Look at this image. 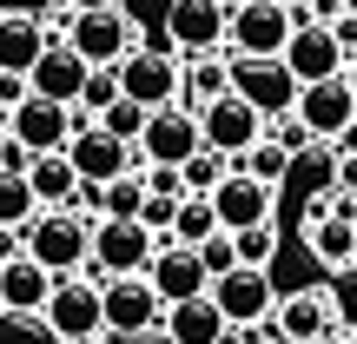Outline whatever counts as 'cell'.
<instances>
[{"label":"cell","mask_w":357,"mask_h":344,"mask_svg":"<svg viewBox=\"0 0 357 344\" xmlns=\"http://www.w3.org/2000/svg\"><path fill=\"white\" fill-rule=\"evenodd\" d=\"M20 239H26V252H33L53 278H60V271H86V258H93V218H79L73 205H40V212L20 225Z\"/></svg>","instance_id":"1"},{"label":"cell","mask_w":357,"mask_h":344,"mask_svg":"<svg viewBox=\"0 0 357 344\" xmlns=\"http://www.w3.org/2000/svg\"><path fill=\"white\" fill-rule=\"evenodd\" d=\"M40 318L53 324V338H100L106 331V305H100V271H60L53 278V292H47V311Z\"/></svg>","instance_id":"2"},{"label":"cell","mask_w":357,"mask_h":344,"mask_svg":"<svg viewBox=\"0 0 357 344\" xmlns=\"http://www.w3.org/2000/svg\"><path fill=\"white\" fill-rule=\"evenodd\" d=\"M100 305H106V331L113 338H153L166 318V298L153 292L146 271H113L100 278Z\"/></svg>","instance_id":"3"},{"label":"cell","mask_w":357,"mask_h":344,"mask_svg":"<svg viewBox=\"0 0 357 344\" xmlns=\"http://www.w3.org/2000/svg\"><path fill=\"white\" fill-rule=\"evenodd\" d=\"M205 292H212V305L225 311L231 331H252V324H265V318H271V305H278L271 265H231V271H218Z\"/></svg>","instance_id":"4"},{"label":"cell","mask_w":357,"mask_h":344,"mask_svg":"<svg viewBox=\"0 0 357 344\" xmlns=\"http://www.w3.org/2000/svg\"><path fill=\"white\" fill-rule=\"evenodd\" d=\"M231 93H245L265 119H278L298 106V73L284 66V53H231Z\"/></svg>","instance_id":"5"},{"label":"cell","mask_w":357,"mask_h":344,"mask_svg":"<svg viewBox=\"0 0 357 344\" xmlns=\"http://www.w3.org/2000/svg\"><path fill=\"white\" fill-rule=\"evenodd\" d=\"M79 106H66V100H47V93H26L20 106H7V119L0 126L13 133V140L26 146V153H60L66 140H73V126H79Z\"/></svg>","instance_id":"6"},{"label":"cell","mask_w":357,"mask_h":344,"mask_svg":"<svg viewBox=\"0 0 357 344\" xmlns=\"http://www.w3.org/2000/svg\"><path fill=\"white\" fill-rule=\"evenodd\" d=\"M60 40H66V47H73L86 66H119L132 47H139V33H132V20H126L119 7H93V13H73Z\"/></svg>","instance_id":"7"},{"label":"cell","mask_w":357,"mask_h":344,"mask_svg":"<svg viewBox=\"0 0 357 344\" xmlns=\"http://www.w3.org/2000/svg\"><path fill=\"white\" fill-rule=\"evenodd\" d=\"M199 146H205L199 113L172 100V106H153V113H146V133H139V146H132V153H139V166H185Z\"/></svg>","instance_id":"8"},{"label":"cell","mask_w":357,"mask_h":344,"mask_svg":"<svg viewBox=\"0 0 357 344\" xmlns=\"http://www.w3.org/2000/svg\"><path fill=\"white\" fill-rule=\"evenodd\" d=\"M291 113L305 119L311 140H344V133H357V93H351L344 73H331V80H305Z\"/></svg>","instance_id":"9"},{"label":"cell","mask_w":357,"mask_h":344,"mask_svg":"<svg viewBox=\"0 0 357 344\" xmlns=\"http://www.w3.org/2000/svg\"><path fill=\"white\" fill-rule=\"evenodd\" d=\"M153 252H159V232H146V218H100L86 265L100 271V278H113V271H146Z\"/></svg>","instance_id":"10"},{"label":"cell","mask_w":357,"mask_h":344,"mask_svg":"<svg viewBox=\"0 0 357 344\" xmlns=\"http://www.w3.org/2000/svg\"><path fill=\"white\" fill-rule=\"evenodd\" d=\"M298 13L284 0H231V27H225V47L231 53H284Z\"/></svg>","instance_id":"11"},{"label":"cell","mask_w":357,"mask_h":344,"mask_svg":"<svg viewBox=\"0 0 357 344\" xmlns=\"http://www.w3.org/2000/svg\"><path fill=\"white\" fill-rule=\"evenodd\" d=\"M225 27H231V0H172L166 7V40H172L178 60L218 53L225 47Z\"/></svg>","instance_id":"12"},{"label":"cell","mask_w":357,"mask_h":344,"mask_svg":"<svg viewBox=\"0 0 357 344\" xmlns=\"http://www.w3.org/2000/svg\"><path fill=\"white\" fill-rule=\"evenodd\" d=\"M199 133H205V146H212V153L238 159L245 146L265 133V113H258L245 93H231V87H225L218 100H205V106H199Z\"/></svg>","instance_id":"13"},{"label":"cell","mask_w":357,"mask_h":344,"mask_svg":"<svg viewBox=\"0 0 357 344\" xmlns=\"http://www.w3.org/2000/svg\"><path fill=\"white\" fill-rule=\"evenodd\" d=\"M66 159H73V172H79V179H93V186H106V179H119V172L139 166L132 140L106 133L100 119H79V126H73V140H66Z\"/></svg>","instance_id":"14"},{"label":"cell","mask_w":357,"mask_h":344,"mask_svg":"<svg viewBox=\"0 0 357 344\" xmlns=\"http://www.w3.org/2000/svg\"><path fill=\"white\" fill-rule=\"evenodd\" d=\"M271 338L278 344H311V338H331L337 331V298L331 292H278L271 305Z\"/></svg>","instance_id":"15"},{"label":"cell","mask_w":357,"mask_h":344,"mask_svg":"<svg viewBox=\"0 0 357 344\" xmlns=\"http://www.w3.org/2000/svg\"><path fill=\"white\" fill-rule=\"evenodd\" d=\"M178 80H185V66H178L172 53L132 47L126 60H119V93H126V100H139L146 113H153V106H172V100H178Z\"/></svg>","instance_id":"16"},{"label":"cell","mask_w":357,"mask_h":344,"mask_svg":"<svg viewBox=\"0 0 357 344\" xmlns=\"http://www.w3.org/2000/svg\"><path fill=\"white\" fill-rule=\"evenodd\" d=\"M212 212H218V225H225V232H245V225H258V218L278 212V186H265V179H252V172L231 166L212 186Z\"/></svg>","instance_id":"17"},{"label":"cell","mask_w":357,"mask_h":344,"mask_svg":"<svg viewBox=\"0 0 357 344\" xmlns=\"http://www.w3.org/2000/svg\"><path fill=\"white\" fill-rule=\"evenodd\" d=\"M284 66L298 73V87L305 80H331V73H344V47H337V33L324 20H298L291 40H284Z\"/></svg>","instance_id":"18"},{"label":"cell","mask_w":357,"mask_h":344,"mask_svg":"<svg viewBox=\"0 0 357 344\" xmlns=\"http://www.w3.org/2000/svg\"><path fill=\"white\" fill-rule=\"evenodd\" d=\"M225 338H231V324H225V311L212 305V292L172 298L166 318H159V344H225Z\"/></svg>","instance_id":"19"},{"label":"cell","mask_w":357,"mask_h":344,"mask_svg":"<svg viewBox=\"0 0 357 344\" xmlns=\"http://www.w3.org/2000/svg\"><path fill=\"white\" fill-rule=\"evenodd\" d=\"M146 278H153V292L172 305V298H199L205 285H212V271L199 265V245H178V239H166V245L153 252V265H146Z\"/></svg>","instance_id":"20"},{"label":"cell","mask_w":357,"mask_h":344,"mask_svg":"<svg viewBox=\"0 0 357 344\" xmlns=\"http://www.w3.org/2000/svg\"><path fill=\"white\" fill-rule=\"evenodd\" d=\"M47 292H53V271L40 265L33 252L0 265V305H7V318H40V311H47Z\"/></svg>","instance_id":"21"},{"label":"cell","mask_w":357,"mask_h":344,"mask_svg":"<svg viewBox=\"0 0 357 344\" xmlns=\"http://www.w3.org/2000/svg\"><path fill=\"white\" fill-rule=\"evenodd\" d=\"M47 20L26 7H0V73H33V60L47 53Z\"/></svg>","instance_id":"22"},{"label":"cell","mask_w":357,"mask_h":344,"mask_svg":"<svg viewBox=\"0 0 357 344\" xmlns=\"http://www.w3.org/2000/svg\"><path fill=\"white\" fill-rule=\"evenodd\" d=\"M305 252L318 258L324 271H351V265H357V218L311 212V218H305Z\"/></svg>","instance_id":"23"},{"label":"cell","mask_w":357,"mask_h":344,"mask_svg":"<svg viewBox=\"0 0 357 344\" xmlns=\"http://www.w3.org/2000/svg\"><path fill=\"white\" fill-rule=\"evenodd\" d=\"M86 73H93V66L79 60L66 40H47V53L33 60V73H26V80H33V93H47V100H66V106H73L79 87H86Z\"/></svg>","instance_id":"24"},{"label":"cell","mask_w":357,"mask_h":344,"mask_svg":"<svg viewBox=\"0 0 357 344\" xmlns=\"http://www.w3.org/2000/svg\"><path fill=\"white\" fill-rule=\"evenodd\" d=\"M284 186H298L305 199H324V192L337 186V146L331 140H305L291 153V179H284Z\"/></svg>","instance_id":"25"},{"label":"cell","mask_w":357,"mask_h":344,"mask_svg":"<svg viewBox=\"0 0 357 344\" xmlns=\"http://www.w3.org/2000/svg\"><path fill=\"white\" fill-rule=\"evenodd\" d=\"M178 66H185V80H178V106H192V113L231 87V60H218V53H192V60H178Z\"/></svg>","instance_id":"26"},{"label":"cell","mask_w":357,"mask_h":344,"mask_svg":"<svg viewBox=\"0 0 357 344\" xmlns=\"http://www.w3.org/2000/svg\"><path fill=\"white\" fill-rule=\"evenodd\" d=\"M26 179H33L40 205H73L79 172H73V159H66V146L60 153H26Z\"/></svg>","instance_id":"27"},{"label":"cell","mask_w":357,"mask_h":344,"mask_svg":"<svg viewBox=\"0 0 357 344\" xmlns=\"http://www.w3.org/2000/svg\"><path fill=\"white\" fill-rule=\"evenodd\" d=\"M231 166H238V172H252V179H265V186H284V179H291V146H284L278 133H258V140L245 146Z\"/></svg>","instance_id":"28"},{"label":"cell","mask_w":357,"mask_h":344,"mask_svg":"<svg viewBox=\"0 0 357 344\" xmlns=\"http://www.w3.org/2000/svg\"><path fill=\"white\" fill-rule=\"evenodd\" d=\"M212 232H225L218 212H212V192H185L178 212H172V239L178 245H199V239H212Z\"/></svg>","instance_id":"29"},{"label":"cell","mask_w":357,"mask_h":344,"mask_svg":"<svg viewBox=\"0 0 357 344\" xmlns=\"http://www.w3.org/2000/svg\"><path fill=\"white\" fill-rule=\"evenodd\" d=\"M33 212H40V192L26 166H0V225H26Z\"/></svg>","instance_id":"30"},{"label":"cell","mask_w":357,"mask_h":344,"mask_svg":"<svg viewBox=\"0 0 357 344\" xmlns=\"http://www.w3.org/2000/svg\"><path fill=\"white\" fill-rule=\"evenodd\" d=\"M139 212H146V172L132 166V172L106 179V218H139Z\"/></svg>","instance_id":"31"},{"label":"cell","mask_w":357,"mask_h":344,"mask_svg":"<svg viewBox=\"0 0 357 344\" xmlns=\"http://www.w3.org/2000/svg\"><path fill=\"white\" fill-rule=\"evenodd\" d=\"M231 245H238V265H271V258H278V225L258 218V225L231 232Z\"/></svg>","instance_id":"32"},{"label":"cell","mask_w":357,"mask_h":344,"mask_svg":"<svg viewBox=\"0 0 357 344\" xmlns=\"http://www.w3.org/2000/svg\"><path fill=\"white\" fill-rule=\"evenodd\" d=\"M119 100V66H93V73H86V87H79V113H86V119H100L106 113V106H113Z\"/></svg>","instance_id":"33"},{"label":"cell","mask_w":357,"mask_h":344,"mask_svg":"<svg viewBox=\"0 0 357 344\" xmlns=\"http://www.w3.org/2000/svg\"><path fill=\"white\" fill-rule=\"evenodd\" d=\"M178 172H185V192H212L218 179L231 172V159H225V153H212V146H199V153H192Z\"/></svg>","instance_id":"34"},{"label":"cell","mask_w":357,"mask_h":344,"mask_svg":"<svg viewBox=\"0 0 357 344\" xmlns=\"http://www.w3.org/2000/svg\"><path fill=\"white\" fill-rule=\"evenodd\" d=\"M100 126H106V133H119V140H132V146H139V133H146V106L119 93V100H113V106H106V113H100Z\"/></svg>","instance_id":"35"},{"label":"cell","mask_w":357,"mask_h":344,"mask_svg":"<svg viewBox=\"0 0 357 344\" xmlns=\"http://www.w3.org/2000/svg\"><path fill=\"white\" fill-rule=\"evenodd\" d=\"M199 265L212 271V278L238 265V245H231V232H212V239H199Z\"/></svg>","instance_id":"36"},{"label":"cell","mask_w":357,"mask_h":344,"mask_svg":"<svg viewBox=\"0 0 357 344\" xmlns=\"http://www.w3.org/2000/svg\"><path fill=\"white\" fill-rule=\"evenodd\" d=\"M139 172H146V192H166V199L185 192V172H178V166H139Z\"/></svg>","instance_id":"37"},{"label":"cell","mask_w":357,"mask_h":344,"mask_svg":"<svg viewBox=\"0 0 357 344\" xmlns=\"http://www.w3.org/2000/svg\"><path fill=\"white\" fill-rule=\"evenodd\" d=\"M26 93H33V80H26V73H0V106H20Z\"/></svg>","instance_id":"38"},{"label":"cell","mask_w":357,"mask_h":344,"mask_svg":"<svg viewBox=\"0 0 357 344\" xmlns=\"http://www.w3.org/2000/svg\"><path fill=\"white\" fill-rule=\"evenodd\" d=\"M331 33H337V47H344V60H351V53H357V13H351V7L331 20Z\"/></svg>","instance_id":"39"},{"label":"cell","mask_w":357,"mask_h":344,"mask_svg":"<svg viewBox=\"0 0 357 344\" xmlns=\"http://www.w3.org/2000/svg\"><path fill=\"white\" fill-rule=\"evenodd\" d=\"M26 252V239H20V225H0V265H7V258H20Z\"/></svg>","instance_id":"40"},{"label":"cell","mask_w":357,"mask_h":344,"mask_svg":"<svg viewBox=\"0 0 357 344\" xmlns=\"http://www.w3.org/2000/svg\"><path fill=\"white\" fill-rule=\"evenodd\" d=\"M337 186L357 192V153H337Z\"/></svg>","instance_id":"41"},{"label":"cell","mask_w":357,"mask_h":344,"mask_svg":"<svg viewBox=\"0 0 357 344\" xmlns=\"http://www.w3.org/2000/svg\"><path fill=\"white\" fill-rule=\"evenodd\" d=\"M73 13H93V7H119V0H66Z\"/></svg>","instance_id":"42"},{"label":"cell","mask_w":357,"mask_h":344,"mask_svg":"<svg viewBox=\"0 0 357 344\" xmlns=\"http://www.w3.org/2000/svg\"><path fill=\"white\" fill-rule=\"evenodd\" d=\"M344 80H351V93H357V53H351V60H344Z\"/></svg>","instance_id":"43"},{"label":"cell","mask_w":357,"mask_h":344,"mask_svg":"<svg viewBox=\"0 0 357 344\" xmlns=\"http://www.w3.org/2000/svg\"><path fill=\"white\" fill-rule=\"evenodd\" d=\"M311 344H351V338H344V331H331V338H311Z\"/></svg>","instance_id":"44"},{"label":"cell","mask_w":357,"mask_h":344,"mask_svg":"<svg viewBox=\"0 0 357 344\" xmlns=\"http://www.w3.org/2000/svg\"><path fill=\"white\" fill-rule=\"evenodd\" d=\"M344 7H351V13H357V0H344Z\"/></svg>","instance_id":"45"},{"label":"cell","mask_w":357,"mask_h":344,"mask_svg":"<svg viewBox=\"0 0 357 344\" xmlns=\"http://www.w3.org/2000/svg\"><path fill=\"white\" fill-rule=\"evenodd\" d=\"M0 119H7V106H0Z\"/></svg>","instance_id":"46"},{"label":"cell","mask_w":357,"mask_h":344,"mask_svg":"<svg viewBox=\"0 0 357 344\" xmlns=\"http://www.w3.org/2000/svg\"><path fill=\"white\" fill-rule=\"evenodd\" d=\"M351 344H357V338H351Z\"/></svg>","instance_id":"47"}]
</instances>
